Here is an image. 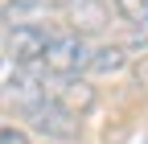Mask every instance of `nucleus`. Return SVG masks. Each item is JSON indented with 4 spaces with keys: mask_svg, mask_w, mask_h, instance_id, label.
<instances>
[{
    "mask_svg": "<svg viewBox=\"0 0 148 144\" xmlns=\"http://www.w3.org/2000/svg\"><path fill=\"white\" fill-rule=\"evenodd\" d=\"M29 123H33V132H41V136H49V140H78L82 136V119L78 115H70L66 107H58L53 99H45L37 111L29 115Z\"/></svg>",
    "mask_w": 148,
    "mask_h": 144,
    "instance_id": "20e7f679",
    "label": "nucleus"
},
{
    "mask_svg": "<svg viewBox=\"0 0 148 144\" xmlns=\"http://www.w3.org/2000/svg\"><path fill=\"white\" fill-rule=\"evenodd\" d=\"M136 82L148 91V58H140V62H136Z\"/></svg>",
    "mask_w": 148,
    "mask_h": 144,
    "instance_id": "9b49d317",
    "label": "nucleus"
},
{
    "mask_svg": "<svg viewBox=\"0 0 148 144\" xmlns=\"http://www.w3.org/2000/svg\"><path fill=\"white\" fill-rule=\"evenodd\" d=\"M0 144H33V140H29L25 128H8L4 123V128H0Z\"/></svg>",
    "mask_w": 148,
    "mask_h": 144,
    "instance_id": "9d476101",
    "label": "nucleus"
},
{
    "mask_svg": "<svg viewBox=\"0 0 148 144\" xmlns=\"http://www.w3.org/2000/svg\"><path fill=\"white\" fill-rule=\"evenodd\" d=\"M49 82H53L49 86V99L58 103V107H66L70 115L82 119V111L95 107V86H90L82 74H74V78H49Z\"/></svg>",
    "mask_w": 148,
    "mask_h": 144,
    "instance_id": "39448f33",
    "label": "nucleus"
},
{
    "mask_svg": "<svg viewBox=\"0 0 148 144\" xmlns=\"http://www.w3.org/2000/svg\"><path fill=\"white\" fill-rule=\"evenodd\" d=\"M123 66H127V45H99L90 49V62H86L90 74H115Z\"/></svg>",
    "mask_w": 148,
    "mask_h": 144,
    "instance_id": "6e6552de",
    "label": "nucleus"
},
{
    "mask_svg": "<svg viewBox=\"0 0 148 144\" xmlns=\"http://www.w3.org/2000/svg\"><path fill=\"white\" fill-rule=\"evenodd\" d=\"M111 8L123 25L132 29H148V0H111Z\"/></svg>",
    "mask_w": 148,
    "mask_h": 144,
    "instance_id": "1a4fd4ad",
    "label": "nucleus"
},
{
    "mask_svg": "<svg viewBox=\"0 0 148 144\" xmlns=\"http://www.w3.org/2000/svg\"><path fill=\"white\" fill-rule=\"evenodd\" d=\"M90 62V45L86 37H78V33H53L49 45H45V58L41 66L49 70V78H74V74H82Z\"/></svg>",
    "mask_w": 148,
    "mask_h": 144,
    "instance_id": "f257e3e1",
    "label": "nucleus"
},
{
    "mask_svg": "<svg viewBox=\"0 0 148 144\" xmlns=\"http://www.w3.org/2000/svg\"><path fill=\"white\" fill-rule=\"evenodd\" d=\"M53 33L45 25H16L4 29V53L16 62V70H33L37 62L45 58V45H49Z\"/></svg>",
    "mask_w": 148,
    "mask_h": 144,
    "instance_id": "7ed1b4c3",
    "label": "nucleus"
},
{
    "mask_svg": "<svg viewBox=\"0 0 148 144\" xmlns=\"http://www.w3.org/2000/svg\"><path fill=\"white\" fill-rule=\"evenodd\" d=\"M53 8V0H8L4 8H0V21H4L8 29L16 25H37V16L49 12Z\"/></svg>",
    "mask_w": 148,
    "mask_h": 144,
    "instance_id": "0eeeda50",
    "label": "nucleus"
},
{
    "mask_svg": "<svg viewBox=\"0 0 148 144\" xmlns=\"http://www.w3.org/2000/svg\"><path fill=\"white\" fill-rule=\"evenodd\" d=\"M45 99H49V91H45V82H41L37 70H16V74L0 86V103L8 107V111H16V115H25V119H29Z\"/></svg>",
    "mask_w": 148,
    "mask_h": 144,
    "instance_id": "f03ea898",
    "label": "nucleus"
},
{
    "mask_svg": "<svg viewBox=\"0 0 148 144\" xmlns=\"http://www.w3.org/2000/svg\"><path fill=\"white\" fill-rule=\"evenodd\" d=\"M107 25H111L107 0H70V33H78V37H99Z\"/></svg>",
    "mask_w": 148,
    "mask_h": 144,
    "instance_id": "423d86ee",
    "label": "nucleus"
}]
</instances>
